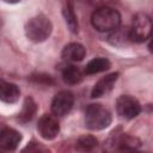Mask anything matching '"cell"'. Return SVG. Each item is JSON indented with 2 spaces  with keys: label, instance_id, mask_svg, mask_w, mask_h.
I'll list each match as a JSON object with an SVG mask.
<instances>
[{
  "label": "cell",
  "instance_id": "6da1fadb",
  "mask_svg": "<svg viewBox=\"0 0 153 153\" xmlns=\"http://www.w3.org/2000/svg\"><path fill=\"white\" fill-rule=\"evenodd\" d=\"M91 23L97 31L108 32L116 30L121 24V14L111 6L98 7L91 16Z\"/></svg>",
  "mask_w": 153,
  "mask_h": 153
},
{
  "label": "cell",
  "instance_id": "7a4b0ae2",
  "mask_svg": "<svg viewBox=\"0 0 153 153\" xmlns=\"http://www.w3.org/2000/svg\"><path fill=\"white\" fill-rule=\"evenodd\" d=\"M53 31V25L49 18L43 14H38L31 18L25 25V35L26 37L36 43L45 41Z\"/></svg>",
  "mask_w": 153,
  "mask_h": 153
},
{
  "label": "cell",
  "instance_id": "3957f363",
  "mask_svg": "<svg viewBox=\"0 0 153 153\" xmlns=\"http://www.w3.org/2000/svg\"><path fill=\"white\" fill-rule=\"evenodd\" d=\"M111 123V115L100 104H90L85 110V126L91 130L108 128Z\"/></svg>",
  "mask_w": 153,
  "mask_h": 153
},
{
  "label": "cell",
  "instance_id": "277c9868",
  "mask_svg": "<svg viewBox=\"0 0 153 153\" xmlns=\"http://www.w3.org/2000/svg\"><path fill=\"white\" fill-rule=\"evenodd\" d=\"M152 31V19L147 13H136L133 18V24L129 30V38L133 42L142 43L149 36Z\"/></svg>",
  "mask_w": 153,
  "mask_h": 153
},
{
  "label": "cell",
  "instance_id": "5b68a950",
  "mask_svg": "<svg viewBox=\"0 0 153 153\" xmlns=\"http://www.w3.org/2000/svg\"><path fill=\"white\" fill-rule=\"evenodd\" d=\"M116 110H117V114L122 118L131 120V118L136 117L140 114L141 106H140L139 102L135 98H133L130 96H127V94H123V96H120L117 98Z\"/></svg>",
  "mask_w": 153,
  "mask_h": 153
},
{
  "label": "cell",
  "instance_id": "8992f818",
  "mask_svg": "<svg viewBox=\"0 0 153 153\" xmlns=\"http://www.w3.org/2000/svg\"><path fill=\"white\" fill-rule=\"evenodd\" d=\"M74 104V96L69 91H60L55 94L51 102V111L56 116L67 115Z\"/></svg>",
  "mask_w": 153,
  "mask_h": 153
},
{
  "label": "cell",
  "instance_id": "52a82bcc",
  "mask_svg": "<svg viewBox=\"0 0 153 153\" xmlns=\"http://www.w3.org/2000/svg\"><path fill=\"white\" fill-rule=\"evenodd\" d=\"M37 130L39 135L45 140H53L57 136L60 131V124L56 117L53 115H43L37 123Z\"/></svg>",
  "mask_w": 153,
  "mask_h": 153
},
{
  "label": "cell",
  "instance_id": "ba28073f",
  "mask_svg": "<svg viewBox=\"0 0 153 153\" xmlns=\"http://www.w3.org/2000/svg\"><path fill=\"white\" fill-rule=\"evenodd\" d=\"M22 140L20 133L12 128L0 129V148L5 151H14Z\"/></svg>",
  "mask_w": 153,
  "mask_h": 153
},
{
  "label": "cell",
  "instance_id": "9c48e42d",
  "mask_svg": "<svg viewBox=\"0 0 153 153\" xmlns=\"http://www.w3.org/2000/svg\"><path fill=\"white\" fill-rule=\"evenodd\" d=\"M117 78H118V73H111V74H108V75L103 76L94 85V87L91 92V97L92 98H99V97H103V96L108 94L112 90Z\"/></svg>",
  "mask_w": 153,
  "mask_h": 153
},
{
  "label": "cell",
  "instance_id": "30bf717a",
  "mask_svg": "<svg viewBox=\"0 0 153 153\" xmlns=\"http://www.w3.org/2000/svg\"><path fill=\"white\" fill-rule=\"evenodd\" d=\"M20 91L16 84L0 80V100L5 103H16L19 99Z\"/></svg>",
  "mask_w": 153,
  "mask_h": 153
},
{
  "label": "cell",
  "instance_id": "8fae6325",
  "mask_svg": "<svg viewBox=\"0 0 153 153\" xmlns=\"http://www.w3.org/2000/svg\"><path fill=\"white\" fill-rule=\"evenodd\" d=\"M86 50L80 43H69L62 50V57L67 61L79 62L85 57Z\"/></svg>",
  "mask_w": 153,
  "mask_h": 153
},
{
  "label": "cell",
  "instance_id": "7c38bea8",
  "mask_svg": "<svg viewBox=\"0 0 153 153\" xmlns=\"http://www.w3.org/2000/svg\"><path fill=\"white\" fill-rule=\"evenodd\" d=\"M62 79L66 84L76 85L82 80V73L76 66L67 65L62 69Z\"/></svg>",
  "mask_w": 153,
  "mask_h": 153
},
{
  "label": "cell",
  "instance_id": "4fadbf2b",
  "mask_svg": "<svg viewBox=\"0 0 153 153\" xmlns=\"http://www.w3.org/2000/svg\"><path fill=\"white\" fill-rule=\"evenodd\" d=\"M110 68V61L105 57H96L93 60H91L86 66L84 72L86 74H96V73H100L104 72L106 69Z\"/></svg>",
  "mask_w": 153,
  "mask_h": 153
},
{
  "label": "cell",
  "instance_id": "5bb4252c",
  "mask_svg": "<svg viewBox=\"0 0 153 153\" xmlns=\"http://www.w3.org/2000/svg\"><path fill=\"white\" fill-rule=\"evenodd\" d=\"M36 110H37V105L35 103V100L30 97H27L25 100H24V104H23V109L19 114V120L22 122H29L32 120V117L35 116L36 114Z\"/></svg>",
  "mask_w": 153,
  "mask_h": 153
},
{
  "label": "cell",
  "instance_id": "9a60e30c",
  "mask_svg": "<svg viewBox=\"0 0 153 153\" xmlns=\"http://www.w3.org/2000/svg\"><path fill=\"white\" fill-rule=\"evenodd\" d=\"M63 16H65V19H66V23H67L69 30L73 33H76L78 32V20H76V16L74 13L73 4L71 0L66 4V6L63 8Z\"/></svg>",
  "mask_w": 153,
  "mask_h": 153
},
{
  "label": "cell",
  "instance_id": "2e32d148",
  "mask_svg": "<svg viewBox=\"0 0 153 153\" xmlns=\"http://www.w3.org/2000/svg\"><path fill=\"white\" fill-rule=\"evenodd\" d=\"M116 142L120 146V149H135L136 147L140 146V141L137 139L128 135H122L121 137L117 139Z\"/></svg>",
  "mask_w": 153,
  "mask_h": 153
},
{
  "label": "cell",
  "instance_id": "e0dca14e",
  "mask_svg": "<svg viewBox=\"0 0 153 153\" xmlns=\"http://www.w3.org/2000/svg\"><path fill=\"white\" fill-rule=\"evenodd\" d=\"M78 146L81 148V149H86V151H90L92 148H94L97 146V139L91 136V135H84V136H80L78 139Z\"/></svg>",
  "mask_w": 153,
  "mask_h": 153
},
{
  "label": "cell",
  "instance_id": "ac0fdd59",
  "mask_svg": "<svg viewBox=\"0 0 153 153\" xmlns=\"http://www.w3.org/2000/svg\"><path fill=\"white\" fill-rule=\"evenodd\" d=\"M32 80H35V81H37V82H42V84H51L53 82V80H51V78L49 76V75H32Z\"/></svg>",
  "mask_w": 153,
  "mask_h": 153
},
{
  "label": "cell",
  "instance_id": "d6986e66",
  "mask_svg": "<svg viewBox=\"0 0 153 153\" xmlns=\"http://www.w3.org/2000/svg\"><path fill=\"white\" fill-rule=\"evenodd\" d=\"M115 0H90V2L94 6L103 7V6H110Z\"/></svg>",
  "mask_w": 153,
  "mask_h": 153
},
{
  "label": "cell",
  "instance_id": "ffe728a7",
  "mask_svg": "<svg viewBox=\"0 0 153 153\" xmlns=\"http://www.w3.org/2000/svg\"><path fill=\"white\" fill-rule=\"evenodd\" d=\"M5 2H8V4H16V2H19L20 0H4Z\"/></svg>",
  "mask_w": 153,
  "mask_h": 153
},
{
  "label": "cell",
  "instance_id": "44dd1931",
  "mask_svg": "<svg viewBox=\"0 0 153 153\" xmlns=\"http://www.w3.org/2000/svg\"><path fill=\"white\" fill-rule=\"evenodd\" d=\"M0 25H1V20H0Z\"/></svg>",
  "mask_w": 153,
  "mask_h": 153
}]
</instances>
